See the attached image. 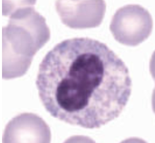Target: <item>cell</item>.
<instances>
[{
    "mask_svg": "<svg viewBox=\"0 0 155 143\" xmlns=\"http://www.w3.org/2000/svg\"><path fill=\"white\" fill-rule=\"evenodd\" d=\"M36 86L41 103L53 117L94 129L120 116L132 84L126 65L105 44L74 38L47 53Z\"/></svg>",
    "mask_w": 155,
    "mask_h": 143,
    "instance_id": "6da1fadb",
    "label": "cell"
},
{
    "mask_svg": "<svg viewBox=\"0 0 155 143\" xmlns=\"http://www.w3.org/2000/svg\"><path fill=\"white\" fill-rule=\"evenodd\" d=\"M36 1H2V14L10 16L2 29L1 76L20 78L27 72L35 55L50 39L45 18L35 10Z\"/></svg>",
    "mask_w": 155,
    "mask_h": 143,
    "instance_id": "7a4b0ae2",
    "label": "cell"
},
{
    "mask_svg": "<svg viewBox=\"0 0 155 143\" xmlns=\"http://www.w3.org/2000/svg\"><path fill=\"white\" fill-rule=\"evenodd\" d=\"M153 20L150 12L140 5H125L112 18L110 31L115 39L125 45H138L150 35Z\"/></svg>",
    "mask_w": 155,
    "mask_h": 143,
    "instance_id": "3957f363",
    "label": "cell"
},
{
    "mask_svg": "<svg viewBox=\"0 0 155 143\" xmlns=\"http://www.w3.org/2000/svg\"><path fill=\"white\" fill-rule=\"evenodd\" d=\"M55 8L65 25L74 29L92 28L102 23L105 1H57Z\"/></svg>",
    "mask_w": 155,
    "mask_h": 143,
    "instance_id": "277c9868",
    "label": "cell"
},
{
    "mask_svg": "<svg viewBox=\"0 0 155 143\" xmlns=\"http://www.w3.org/2000/svg\"><path fill=\"white\" fill-rule=\"evenodd\" d=\"M51 136L49 127L42 118L32 113H24L9 121L2 142L49 143Z\"/></svg>",
    "mask_w": 155,
    "mask_h": 143,
    "instance_id": "5b68a950",
    "label": "cell"
}]
</instances>
